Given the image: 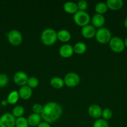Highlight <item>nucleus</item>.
I'll return each instance as SVG.
<instances>
[{
    "mask_svg": "<svg viewBox=\"0 0 127 127\" xmlns=\"http://www.w3.org/2000/svg\"><path fill=\"white\" fill-rule=\"evenodd\" d=\"M124 44H125V46L127 47V37L125 38V40H124Z\"/></svg>",
    "mask_w": 127,
    "mask_h": 127,
    "instance_id": "72a5a7b5",
    "label": "nucleus"
},
{
    "mask_svg": "<svg viewBox=\"0 0 127 127\" xmlns=\"http://www.w3.org/2000/svg\"><path fill=\"white\" fill-rule=\"evenodd\" d=\"M27 119L24 117L17 118L16 120V127H29Z\"/></svg>",
    "mask_w": 127,
    "mask_h": 127,
    "instance_id": "b1692460",
    "label": "nucleus"
},
{
    "mask_svg": "<svg viewBox=\"0 0 127 127\" xmlns=\"http://www.w3.org/2000/svg\"><path fill=\"white\" fill-rule=\"evenodd\" d=\"M124 26L125 27V28L127 29V17H126L124 21Z\"/></svg>",
    "mask_w": 127,
    "mask_h": 127,
    "instance_id": "473e14b6",
    "label": "nucleus"
},
{
    "mask_svg": "<svg viewBox=\"0 0 127 127\" xmlns=\"http://www.w3.org/2000/svg\"><path fill=\"white\" fill-rule=\"evenodd\" d=\"M96 40L98 42L102 44H106L109 43L112 38V33L108 29L102 27L98 29L96 32Z\"/></svg>",
    "mask_w": 127,
    "mask_h": 127,
    "instance_id": "7ed1b4c3",
    "label": "nucleus"
},
{
    "mask_svg": "<svg viewBox=\"0 0 127 127\" xmlns=\"http://www.w3.org/2000/svg\"><path fill=\"white\" fill-rule=\"evenodd\" d=\"M95 27H93L92 25H87L82 28L81 30V34L83 37L86 38H92L95 36L96 34Z\"/></svg>",
    "mask_w": 127,
    "mask_h": 127,
    "instance_id": "9d476101",
    "label": "nucleus"
},
{
    "mask_svg": "<svg viewBox=\"0 0 127 127\" xmlns=\"http://www.w3.org/2000/svg\"><path fill=\"white\" fill-rule=\"evenodd\" d=\"M18 93L19 97L23 100H28L32 96V89L28 86L26 85L21 87Z\"/></svg>",
    "mask_w": 127,
    "mask_h": 127,
    "instance_id": "ddd939ff",
    "label": "nucleus"
},
{
    "mask_svg": "<svg viewBox=\"0 0 127 127\" xmlns=\"http://www.w3.org/2000/svg\"><path fill=\"white\" fill-rule=\"evenodd\" d=\"M109 47L113 52L121 53L125 50L124 41L118 37H114L111 38L109 42Z\"/></svg>",
    "mask_w": 127,
    "mask_h": 127,
    "instance_id": "39448f33",
    "label": "nucleus"
},
{
    "mask_svg": "<svg viewBox=\"0 0 127 127\" xmlns=\"http://www.w3.org/2000/svg\"><path fill=\"white\" fill-rule=\"evenodd\" d=\"M28 79L27 74L23 71L17 72L15 73L13 77V81L15 84L21 87L27 84Z\"/></svg>",
    "mask_w": 127,
    "mask_h": 127,
    "instance_id": "1a4fd4ad",
    "label": "nucleus"
},
{
    "mask_svg": "<svg viewBox=\"0 0 127 127\" xmlns=\"http://www.w3.org/2000/svg\"><path fill=\"white\" fill-rule=\"evenodd\" d=\"M102 109L99 105L97 104H92L88 109V115L93 119H98L102 117Z\"/></svg>",
    "mask_w": 127,
    "mask_h": 127,
    "instance_id": "f8f14e48",
    "label": "nucleus"
},
{
    "mask_svg": "<svg viewBox=\"0 0 127 127\" xmlns=\"http://www.w3.org/2000/svg\"><path fill=\"white\" fill-rule=\"evenodd\" d=\"M41 40L46 46L53 45L57 40V32L53 29H46L41 33Z\"/></svg>",
    "mask_w": 127,
    "mask_h": 127,
    "instance_id": "f03ea898",
    "label": "nucleus"
},
{
    "mask_svg": "<svg viewBox=\"0 0 127 127\" xmlns=\"http://www.w3.org/2000/svg\"><path fill=\"white\" fill-rule=\"evenodd\" d=\"M7 40L12 46H19L22 42V35L17 30H12L7 34Z\"/></svg>",
    "mask_w": 127,
    "mask_h": 127,
    "instance_id": "423d86ee",
    "label": "nucleus"
},
{
    "mask_svg": "<svg viewBox=\"0 0 127 127\" xmlns=\"http://www.w3.org/2000/svg\"><path fill=\"white\" fill-rule=\"evenodd\" d=\"M61 105L56 102H49L43 106L41 118L48 124H52L60 119L62 114Z\"/></svg>",
    "mask_w": 127,
    "mask_h": 127,
    "instance_id": "f257e3e1",
    "label": "nucleus"
},
{
    "mask_svg": "<svg viewBox=\"0 0 127 127\" xmlns=\"http://www.w3.org/2000/svg\"><path fill=\"white\" fill-rule=\"evenodd\" d=\"M106 4L108 9L112 11H117L123 7V1L122 0H108Z\"/></svg>",
    "mask_w": 127,
    "mask_h": 127,
    "instance_id": "2eb2a0df",
    "label": "nucleus"
},
{
    "mask_svg": "<svg viewBox=\"0 0 127 127\" xmlns=\"http://www.w3.org/2000/svg\"><path fill=\"white\" fill-rule=\"evenodd\" d=\"M73 19L77 26L83 27L89 24L90 17L85 11H78L73 15Z\"/></svg>",
    "mask_w": 127,
    "mask_h": 127,
    "instance_id": "20e7f679",
    "label": "nucleus"
},
{
    "mask_svg": "<svg viewBox=\"0 0 127 127\" xmlns=\"http://www.w3.org/2000/svg\"><path fill=\"white\" fill-rule=\"evenodd\" d=\"M42 109H43V106L40 104H35L32 105V110L34 114H39L42 113Z\"/></svg>",
    "mask_w": 127,
    "mask_h": 127,
    "instance_id": "c756f323",
    "label": "nucleus"
},
{
    "mask_svg": "<svg viewBox=\"0 0 127 127\" xmlns=\"http://www.w3.org/2000/svg\"><path fill=\"white\" fill-rule=\"evenodd\" d=\"M59 55L64 58H70L73 54V47L70 44H64L59 48Z\"/></svg>",
    "mask_w": 127,
    "mask_h": 127,
    "instance_id": "9b49d317",
    "label": "nucleus"
},
{
    "mask_svg": "<svg viewBox=\"0 0 127 127\" xmlns=\"http://www.w3.org/2000/svg\"><path fill=\"white\" fill-rule=\"evenodd\" d=\"M39 85V80L36 77H30L29 78L28 81H27V86H28L31 89L32 88H36Z\"/></svg>",
    "mask_w": 127,
    "mask_h": 127,
    "instance_id": "393cba45",
    "label": "nucleus"
},
{
    "mask_svg": "<svg viewBox=\"0 0 127 127\" xmlns=\"http://www.w3.org/2000/svg\"><path fill=\"white\" fill-rule=\"evenodd\" d=\"M41 116L39 114H31L27 119L29 125L31 127H37L41 123Z\"/></svg>",
    "mask_w": 127,
    "mask_h": 127,
    "instance_id": "dca6fc26",
    "label": "nucleus"
},
{
    "mask_svg": "<svg viewBox=\"0 0 127 127\" xmlns=\"http://www.w3.org/2000/svg\"><path fill=\"white\" fill-rule=\"evenodd\" d=\"M24 113V108L21 105H17L15 107L12 111V114L15 118L21 117Z\"/></svg>",
    "mask_w": 127,
    "mask_h": 127,
    "instance_id": "5701e85b",
    "label": "nucleus"
},
{
    "mask_svg": "<svg viewBox=\"0 0 127 127\" xmlns=\"http://www.w3.org/2000/svg\"><path fill=\"white\" fill-rule=\"evenodd\" d=\"M93 127H109V124L104 119H98L94 122Z\"/></svg>",
    "mask_w": 127,
    "mask_h": 127,
    "instance_id": "a878e982",
    "label": "nucleus"
},
{
    "mask_svg": "<svg viewBox=\"0 0 127 127\" xmlns=\"http://www.w3.org/2000/svg\"><path fill=\"white\" fill-rule=\"evenodd\" d=\"M87 48V47L85 43L82 42H78L73 46V52L77 54L81 55L86 52Z\"/></svg>",
    "mask_w": 127,
    "mask_h": 127,
    "instance_id": "aec40b11",
    "label": "nucleus"
},
{
    "mask_svg": "<svg viewBox=\"0 0 127 127\" xmlns=\"http://www.w3.org/2000/svg\"><path fill=\"white\" fill-rule=\"evenodd\" d=\"M80 77L77 73H73V72H70L68 73L65 76L64 81V84L66 86L69 87V88H73L75 87L79 84Z\"/></svg>",
    "mask_w": 127,
    "mask_h": 127,
    "instance_id": "0eeeda50",
    "label": "nucleus"
},
{
    "mask_svg": "<svg viewBox=\"0 0 127 127\" xmlns=\"http://www.w3.org/2000/svg\"><path fill=\"white\" fill-rule=\"evenodd\" d=\"M112 115H113V112L111 110V109L106 108L102 110V116L103 117V119H104L106 121H108L110 119H111V118L112 117Z\"/></svg>",
    "mask_w": 127,
    "mask_h": 127,
    "instance_id": "bb28decb",
    "label": "nucleus"
},
{
    "mask_svg": "<svg viewBox=\"0 0 127 127\" xmlns=\"http://www.w3.org/2000/svg\"><path fill=\"white\" fill-rule=\"evenodd\" d=\"M108 7H107V4L103 2H100L95 5V10L97 14L103 15V14L105 13L108 10Z\"/></svg>",
    "mask_w": 127,
    "mask_h": 127,
    "instance_id": "4be33fe9",
    "label": "nucleus"
},
{
    "mask_svg": "<svg viewBox=\"0 0 127 127\" xmlns=\"http://www.w3.org/2000/svg\"><path fill=\"white\" fill-rule=\"evenodd\" d=\"M92 24L93 27H97V28H102V26L104 25L105 22V19L103 15L99 14H95L93 15L92 19Z\"/></svg>",
    "mask_w": 127,
    "mask_h": 127,
    "instance_id": "4468645a",
    "label": "nucleus"
},
{
    "mask_svg": "<svg viewBox=\"0 0 127 127\" xmlns=\"http://www.w3.org/2000/svg\"><path fill=\"white\" fill-rule=\"evenodd\" d=\"M78 11H85L88 7V3L85 0H80L77 4Z\"/></svg>",
    "mask_w": 127,
    "mask_h": 127,
    "instance_id": "c85d7f7f",
    "label": "nucleus"
},
{
    "mask_svg": "<svg viewBox=\"0 0 127 127\" xmlns=\"http://www.w3.org/2000/svg\"><path fill=\"white\" fill-rule=\"evenodd\" d=\"M50 84H51V86L52 88L57 89H61L65 85L64 79L60 78V77H54V78H52L51 79Z\"/></svg>",
    "mask_w": 127,
    "mask_h": 127,
    "instance_id": "6ab92c4d",
    "label": "nucleus"
},
{
    "mask_svg": "<svg viewBox=\"0 0 127 127\" xmlns=\"http://www.w3.org/2000/svg\"><path fill=\"white\" fill-rule=\"evenodd\" d=\"M1 103V105H2V106H6V105L8 104V102H7V100H2Z\"/></svg>",
    "mask_w": 127,
    "mask_h": 127,
    "instance_id": "2f4dec72",
    "label": "nucleus"
},
{
    "mask_svg": "<svg viewBox=\"0 0 127 127\" xmlns=\"http://www.w3.org/2000/svg\"><path fill=\"white\" fill-rule=\"evenodd\" d=\"M57 39L62 42H67L70 40L71 34L67 30L61 29L57 32Z\"/></svg>",
    "mask_w": 127,
    "mask_h": 127,
    "instance_id": "a211bd4d",
    "label": "nucleus"
},
{
    "mask_svg": "<svg viewBox=\"0 0 127 127\" xmlns=\"http://www.w3.org/2000/svg\"><path fill=\"white\" fill-rule=\"evenodd\" d=\"M37 127H51L49 124L46 122H41Z\"/></svg>",
    "mask_w": 127,
    "mask_h": 127,
    "instance_id": "7c9ffc66",
    "label": "nucleus"
},
{
    "mask_svg": "<svg viewBox=\"0 0 127 127\" xmlns=\"http://www.w3.org/2000/svg\"><path fill=\"white\" fill-rule=\"evenodd\" d=\"M16 118L11 113H5L0 117V127H15Z\"/></svg>",
    "mask_w": 127,
    "mask_h": 127,
    "instance_id": "6e6552de",
    "label": "nucleus"
},
{
    "mask_svg": "<svg viewBox=\"0 0 127 127\" xmlns=\"http://www.w3.org/2000/svg\"><path fill=\"white\" fill-rule=\"evenodd\" d=\"M9 82L8 76L4 73L0 74V88L6 86Z\"/></svg>",
    "mask_w": 127,
    "mask_h": 127,
    "instance_id": "cd10ccee",
    "label": "nucleus"
},
{
    "mask_svg": "<svg viewBox=\"0 0 127 127\" xmlns=\"http://www.w3.org/2000/svg\"><path fill=\"white\" fill-rule=\"evenodd\" d=\"M19 98V95L18 92L16 91H13L11 92L7 96V102H8V104L13 105V104H16Z\"/></svg>",
    "mask_w": 127,
    "mask_h": 127,
    "instance_id": "412c9836",
    "label": "nucleus"
},
{
    "mask_svg": "<svg viewBox=\"0 0 127 127\" xmlns=\"http://www.w3.org/2000/svg\"><path fill=\"white\" fill-rule=\"evenodd\" d=\"M63 8L64 10L68 14H75L78 11L77 4L72 1H67L65 2Z\"/></svg>",
    "mask_w": 127,
    "mask_h": 127,
    "instance_id": "f3484780",
    "label": "nucleus"
}]
</instances>
